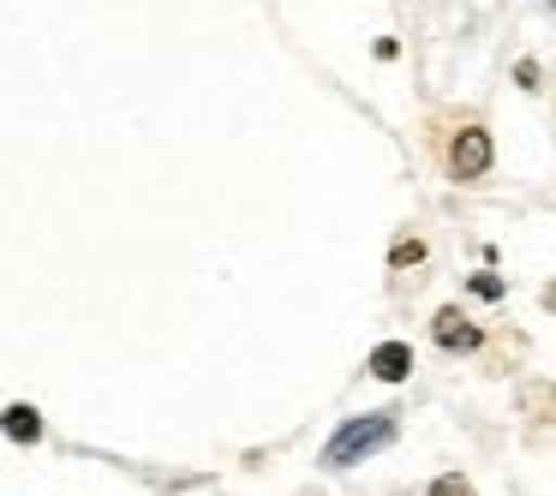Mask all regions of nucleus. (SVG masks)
I'll use <instances>...</instances> for the list:
<instances>
[{
  "label": "nucleus",
  "instance_id": "f257e3e1",
  "mask_svg": "<svg viewBox=\"0 0 556 496\" xmlns=\"http://www.w3.org/2000/svg\"><path fill=\"white\" fill-rule=\"evenodd\" d=\"M395 443V412H365V419H348L336 436H329V448H324V467H353V460H365V455H377V448H389Z\"/></svg>",
  "mask_w": 556,
  "mask_h": 496
},
{
  "label": "nucleus",
  "instance_id": "f03ea898",
  "mask_svg": "<svg viewBox=\"0 0 556 496\" xmlns=\"http://www.w3.org/2000/svg\"><path fill=\"white\" fill-rule=\"evenodd\" d=\"M484 168H491V132H484V126H467V132L448 144V174H455V180H479Z\"/></svg>",
  "mask_w": 556,
  "mask_h": 496
},
{
  "label": "nucleus",
  "instance_id": "7ed1b4c3",
  "mask_svg": "<svg viewBox=\"0 0 556 496\" xmlns=\"http://www.w3.org/2000/svg\"><path fill=\"white\" fill-rule=\"evenodd\" d=\"M431 335H437V347H448V353H467V347H479V323H472L460 305H443V311L431 317Z\"/></svg>",
  "mask_w": 556,
  "mask_h": 496
},
{
  "label": "nucleus",
  "instance_id": "20e7f679",
  "mask_svg": "<svg viewBox=\"0 0 556 496\" xmlns=\"http://www.w3.org/2000/svg\"><path fill=\"white\" fill-rule=\"evenodd\" d=\"M371 371L383 377V383H401V377L413 371V347L407 341H383V347L371 353Z\"/></svg>",
  "mask_w": 556,
  "mask_h": 496
},
{
  "label": "nucleus",
  "instance_id": "39448f33",
  "mask_svg": "<svg viewBox=\"0 0 556 496\" xmlns=\"http://www.w3.org/2000/svg\"><path fill=\"white\" fill-rule=\"evenodd\" d=\"M0 431L13 436V443H37V436H42V412L25 407V400H13V407L0 412Z\"/></svg>",
  "mask_w": 556,
  "mask_h": 496
},
{
  "label": "nucleus",
  "instance_id": "423d86ee",
  "mask_svg": "<svg viewBox=\"0 0 556 496\" xmlns=\"http://www.w3.org/2000/svg\"><path fill=\"white\" fill-rule=\"evenodd\" d=\"M431 496H472V484L460 479V472H443V479L431 484Z\"/></svg>",
  "mask_w": 556,
  "mask_h": 496
},
{
  "label": "nucleus",
  "instance_id": "0eeeda50",
  "mask_svg": "<svg viewBox=\"0 0 556 496\" xmlns=\"http://www.w3.org/2000/svg\"><path fill=\"white\" fill-rule=\"evenodd\" d=\"M472 293H479V300H503V281H496V276H472Z\"/></svg>",
  "mask_w": 556,
  "mask_h": 496
},
{
  "label": "nucleus",
  "instance_id": "6e6552de",
  "mask_svg": "<svg viewBox=\"0 0 556 496\" xmlns=\"http://www.w3.org/2000/svg\"><path fill=\"white\" fill-rule=\"evenodd\" d=\"M419 257H425L419 240H395V264H419Z\"/></svg>",
  "mask_w": 556,
  "mask_h": 496
},
{
  "label": "nucleus",
  "instance_id": "1a4fd4ad",
  "mask_svg": "<svg viewBox=\"0 0 556 496\" xmlns=\"http://www.w3.org/2000/svg\"><path fill=\"white\" fill-rule=\"evenodd\" d=\"M551 7H556V0H551Z\"/></svg>",
  "mask_w": 556,
  "mask_h": 496
}]
</instances>
